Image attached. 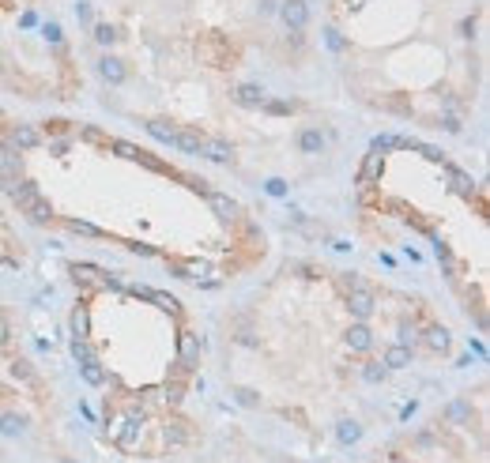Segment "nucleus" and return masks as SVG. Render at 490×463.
<instances>
[{"label": "nucleus", "instance_id": "603ef678", "mask_svg": "<svg viewBox=\"0 0 490 463\" xmlns=\"http://www.w3.org/2000/svg\"><path fill=\"white\" fill-rule=\"evenodd\" d=\"M79 136H83V139H91V144H102V136H98L95 128H83V132H79Z\"/></svg>", "mask_w": 490, "mask_h": 463}, {"label": "nucleus", "instance_id": "2eb2a0df", "mask_svg": "<svg viewBox=\"0 0 490 463\" xmlns=\"http://www.w3.org/2000/svg\"><path fill=\"white\" fill-rule=\"evenodd\" d=\"M23 215H27V223H31V226H49V223L57 219V215H53V204H49L46 196H38L31 207H23Z\"/></svg>", "mask_w": 490, "mask_h": 463}, {"label": "nucleus", "instance_id": "7c9ffc66", "mask_svg": "<svg viewBox=\"0 0 490 463\" xmlns=\"http://www.w3.org/2000/svg\"><path fill=\"white\" fill-rule=\"evenodd\" d=\"M189 422H166V429H163V441L166 445H185L189 441Z\"/></svg>", "mask_w": 490, "mask_h": 463}, {"label": "nucleus", "instance_id": "c85d7f7f", "mask_svg": "<svg viewBox=\"0 0 490 463\" xmlns=\"http://www.w3.org/2000/svg\"><path fill=\"white\" fill-rule=\"evenodd\" d=\"M158 396H163L166 407H182V403H185V385H182V380H166Z\"/></svg>", "mask_w": 490, "mask_h": 463}, {"label": "nucleus", "instance_id": "e433bc0d", "mask_svg": "<svg viewBox=\"0 0 490 463\" xmlns=\"http://www.w3.org/2000/svg\"><path fill=\"white\" fill-rule=\"evenodd\" d=\"M325 42H328V49H332V53H343V49H347V38L339 34L336 27H328V30H325Z\"/></svg>", "mask_w": 490, "mask_h": 463}, {"label": "nucleus", "instance_id": "9b49d317", "mask_svg": "<svg viewBox=\"0 0 490 463\" xmlns=\"http://www.w3.org/2000/svg\"><path fill=\"white\" fill-rule=\"evenodd\" d=\"M177 361H185L189 369H200V336L196 331H182L177 336Z\"/></svg>", "mask_w": 490, "mask_h": 463}, {"label": "nucleus", "instance_id": "2f4dec72", "mask_svg": "<svg viewBox=\"0 0 490 463\" xmlns=\"http://www.w3.org/2000/svg\"><path fill=\"white\" fill-rule=\"evenodd\" d=\"M12 377H15V380H23V385H34V388H38L34 366H31V361H23V358H15V361H12Z\"/></svg>", "mask_w": 490, "mask_h": 463}, {"label": "nucleus", "instance_id": "412c9836", "mask_svg": "<svg viewBox=\"0 0 490 463\" xmlns=\"http://www.w3.org/2000/svg\"><path fill=\"white\" fill-rule=\"evenodd\" d=\"M336 441H339V445H358V441H362V422L339 418L336 422Z\"/></svg>", "mask_w": 490, "mask_h": 463}, {"label": "nucleus", "instance_id": "a211bd4d", "mask_svg": "<svg viewBox=\"0 0 490 463\" xmlns=\"http://www.w3.org/2000/svg\"><path fill=\"white\" fill-rule=\"evenodd\" d=\"M170 271L177 279H200V275H212V268L204 260H170Z\"/></svg>", "mask_w": 490, "mask_h": 463}, {"label": "nucleus", "instance_id": "de8ad7c7", "mask_svg": "<svg viewBox=\"0 0 490 463\" xmlns=\"http://www.w3.org/2000/svg\"><path fill=\"white\" fill-rule=\"evenodd\" d=\"M275 8H279V4H275V0H261V4H257V12H261V15H272V12H275Z\"/></svg>", "mask_w": 490, "mask_h": 463}, {"label": "nucleus", "instance_id": "4c0bfd02", "mask_svg": "<svg viewBox=\"0 0 490 463\" xmlns=\"http://www.w3.org/2000/svg\"><path fill=\"white\" fill-rule=\"evenodd\" d=\"M42 38L49 46H61L64 42V30H61V23H42Z\"/></svg>", "mask_w": 490, "mask_h": 463}, {"label": "nucleus", "instance_id": "c03bdc74", "mask_svg": "<svg viewBox=\"0 0 490 463\" xmlns=\"http://www.w3.org/2000/svg\"><path fill=\"white\" fill-rule=\"evenodd\" d=\"M8 339H12V324H8V317L0 313V350L8 347Z\"/></svg>", "mask_w": 490, "mask_h": 463}, {"label": "nucleus", "instance_id": "5fc2aeb1", "mask_svg": "<svg viewBox=\"0 0 490 463\" xmlns=\"http://www.w3.org/2000/svg\"><path fill=\"white\" fill-rule=\"evenodd\" d=\"M393 463H404V459H400V456H393Z\"/></svg>", "mask_w": 490, "mask_h": 463}, {"label": "nucleus", "instance_id": "72a5a7b5", "mask_svg": "<svg viewBox=\"0 0 490 463\" xmlns=\"http://www.w3.org/2000/svg\"><path fill=\"white\" fill-rule=\"evenodd\" d=\"M445 418H449V422H456V426H468V422H472V407H468V403H460V399H456V403H449Z\"/></svg>", "mask_w": 490, "mask_h": 463}, {"label": "nucleus", "instance_id": "1a4fd4ad", "mask_svg": "<svg viewBox=\"0 0 490 463\" xmlns=\"http://www.w3.org/2000/svg\"><path fill=\"white\" fill-rule=\"evenodd\" d=\"M23 151H15V147H8L4 139H0V177H8V181H19L23 177Z\"/></svg>", "mask_w": 490, "mask_h": 463}, {"label": "nucleus", "instance_id": "bb28decb", "mask_svg": "<svg viewBox=\"0 0 490 463\" xmlns=\"http://www.w3.org/2000/svg\"><path fill=\"white\" fill-rule=\"evenodd\" d=\"M200 144H204V136H200L196 128H177V139H174V147H182L185 155H200Z\"/></svg>", "mask_w": 490, "mask_h": 463}, {"label": "nucleus", "instance_id": "58836bf2", "mask_svg": "<svg viewBox=\"0 0 490 463\" xmlns=\"http://www.w3.org/2000/svg\"><path fill=\"white\" fill-rule=\"evenodd\" d=\"M264 193L275 196V200H283V196H287V181H283V177H268V181H264Z\"/></svg>", "mask_w": 490, "mask_h": 463}, {"label": "nucleus", "instance_id": "f704fd0d", "mask_svg": "<svg viewBox=\"0 0 490 463\" xmlns=\"http://www.w3.org/2000/svg\"><path fill=\"white\" fill-rule=\"evenodd\" d=\"M72 358L76 361H91V358H98V350L91 347V339H72Z\"/></svg>", "mask_w": 490, "mask_h": 463}, {"label": "nucleus", "instance_id": "a18cd8bd", "mask_svg": "<svg viewBox=\"0 0 490 463\" xmlns=\"http://www.w3.org/2000/svg\"><path fill=\"white\" fill-rule=\"evenodd\" d=\"M128 253H136V256H155V249H151V245H139V241H132V245H128Z\"/></svg>", "mask_w": 490, "mask_h": 463}, {"label": "nucleus", "instance_id": "3c124183", "mask_svg": "<svg viewBox=\"0 0 490 463\" xmlns=\"http://www.w3.org/2000/svg\"><path fill=\"white\" fill-rule=\"evenodd\" d=\"M76 15L83 19V23H91V4H79V8H76Z\"/></svg>", "mask_w": 490, "mask_h": 463}, {"label": "nucleus", "instance_id": "5701e85b", "mask_svg": "<svg viewBox=\"0 0 490 463\" xmlns=\"http://www.w3.org/2000/svg\"><path fill=\"white\" fill-rule=\"evenodd\" d=\"M230 399H234L238 407H245V410H261V403H264L261 392H257V388H245V385H234V388H230Z\"/></svg>", "mask_w": 490, "mask_h": 463}, {"label": "nucleus", "instance_id": "423d86ee", "mask_svg": "<svg viewBox=\"0 0 490 463\" xmlns=\"http://www.w3.org/2000/svg\"><path fill=\"white\" fill-rule=\"evenodd\" d=\"M230 102L242 106V109H261L268 102V95H264L261 83H234L230 87Z\"/></svg>", "mask_w": 490, "mask_h": 463}, {"label": "nucleus", "instance_id": "9d476101", "mask_svg": "<svg viewBox=\"0 0 490 463\" xmlns=\"http://www.w3.org/2000/svg\"><path fill=\"white\" fill-rule=\"evenodd\" d=\"M98 76H102V83H109V87H121L128 79V68H125L121 57L102 53V57H98Z\"/></svg>", "mask_w": 490, "mask_h": 463}, {"label": "nucleus", "instance_id": "4468645a", "mask_svg": "<svg viewBox=\"0 0 490 463\" xmlns=\"http://www.w3.org/2000/svg\"><path fill=\"white\" fill-rule=\"evenodd\" d=\"M8 196H12V204H15L19 211H23V207H31L34 200L42 196V188H38V181H31V177H19V185H15Z\"/></svg>", "mask_w": 490, "mask_h": 463}, {"label": "nucleus", "instance_id": "09e8293b", "mask_svg": "<svg viewBox=\"0 0 490 463\" xmlns=\"http://www.w3.org/2000/svg\"><path fill=\"white\" fill-rule=\"evenodd\" d=\"M442 128L445 132H460V120L456 117H442Z\"/></svg>", "mask_w": 490, "mask_h": 463}, {"label": "nucleus", "instance_id": "a19ab883", "mask_svg": "<svg viewBox=\"0 0 490 463\" xmlns=\"http://www.w3.org/2000/svg\"><path fill=\"white\" fill-rule=\"evenodd\" d=\"M196 369H189L185 361H174V366H170V373H166V380H185V377H193Z\"/></svg>", "mask_w": 490, "mask_h": 463}, {"label": "nucleus", "instance_id": "79ce46f5", "mask_svg": "<svg viewBox=\"0 0 490 463\" xmlns=\"http://www.w3.org/2000/svg\"><path fill=\"white\" fill-rule=\"evenodd\" d=\"M261 109H264V113H275V117H279V113H291L294 102H272V98H268V102H264Z\"/></svg>", "mask_w": 490, "mask_h": 463}, {"label": "nucleus", "instance_id": "f8f14e48", "mask_svg": "<svg viewBox=\"0 0 490 463\" xmlns=\"http://www.w3.org/2000/svg\"><path fill=\"white\" fill-rule=\"evenodd\" d=\"M343 343L351 347L355 354H366V350L374 347V331H369V324H366V320H355V324L343 331Z\"/></svg>", "mask_w": 490, "mask_h": 463}, {"label": "nucleus", "instance_id": "864d4df0", "mask_svg": "<svg viewBox=\"0 0 490 463\" xmlns=\"http://www.w3.org/2000/svg\"><path fill=\"white\" fill-rule=\"evenodd\" d=\"M4 128H8V125H4V113H0V136H4Z\"/></svg>", "mask_w": 490, "mask_h": 463}, {"label": "nucleus", "instance_id": "473e14b6", "mask_svg": "<svg viewBox=\"0 0 490 463\" xmlns=\"http://www.w3.org/2000/svg\"><path fill=\"white\" fill-rule=\"evenodd\" d=\"M72 234H79V237H106V230H98V226H91V223H83V219H68L64 223Z\"/></svg>", "mask_w": 490, "mask_h": 463}, {"label": "nucleus", "instance_id": "393cba45", "mask_svg": "<svg viewBox=\"0 0 490 463\" xmlns=\"http://www.w3.org/2000/svg\"><path fill=\"white\" fill-rule=\"evenodd\" d=\"M144 128H147V136H151V139L174 147V139H177V128L174 125H166V120H144Z\"/></svg>", "mask_w": 490, "mask_h": 463}, {"label": "nucleus", "instance_id": "37998d69", "mask_svg": "<svg viewBox=\"0 0 490 463\" xmlns=\"http://www.w3.org/2000/svg\"><path fill=\"white\" fill-rule=\"evenodd\" d=\"M415 151H423V158H430V163H445V155L437 147H426V144H418Z\"/></svg>", "mask_w": 490, "mask_h": 463}, {"label": "nucleus", "instance_id": "ea45409f", "mask_svg": "<svg viewBox=\"0 0 490 463\" xmlns=\"http://www.w3.org/2000/svg\"><path fill=\"white\" fill-rule=\"evenodd\" d=\"M400 147V136H374V144H369V151H393Z\"/></svg>", "mask_w": 490, "mask_h": 463}, {"label": "nucleus", "instance_id": "6ab92c4d", "mask_svg": "<svg viewBox=\"0 0 490 463\" xmlns=\"http://www.w3.org/2000/svg\"><path fill=\"white\" fill-rule=\"evenodd\" d=\"M79 377H83L91 388H102L106 380H109V369L98 358H91V361H79Z\"/></svg>", "mask_w": 490, "mask_h": 463}, {"label": "nucleus", "instance_id": "ddd939ff", "mask_svg": "<svg viewBox=\"0 0 490 463\" xmlns=\"http://www.w3.org/2000/svg\"><path fill=\"white\" fill-rule=\"evenodd\" d=\"M139 437H144V422L125 415L121 429H117V448H121V452H132V448L139 445Z\"/></svg>", "mask_w": 490, "mask_h": 463}, {"label": "nucleus", "instance_id": "cd10ccee", "mask_svg": "<svg viewBox=\"0 0 490 463\" xmlns=\"http://www.w3.org/2000/svg\"><path fill=\"white\" fill-rule=\"evenodd\" d=\"M396 343L407 347V350L418 347V324H415V320H400V324H396Z\"/></svg>", "mask_w": 490, "mask_h": 463}, {"label": "nucleus", "instance_id": "a878e982", "mask_svg": "<svg viewBox=\"0 0 490 463\" xmlns=\"http://www.w3.org/2000/svg\"><path fill=\"white\" fill-rule=\"evenodd\" d=\"M0 434L4 437H23L27 434V418L15 415V410H4V415H0Z\"/></svg>", "mask_w": 490, "mask_h": 463}, {"label": "nucleus", "instance_id": "39448f33", "mask_svg": "<svg viewBox=\"0 0 490 463\" xmlns=\"http://www.w3.org/2000/svg\"><path fill=\"white\" fill-rule=\"evenodd\" d=\"M204 200H207V207H212V215L219 219V223H238V215H242L238 200H230L226 193H212V188H204Z\"/></svg>", "mask_w": 490, "mask_h": 463}, {"label": "nucleus", "instance_id": "b1692460", "mask_svg": "<svg viewBox=\"0 0 490 463\" xmlns=\"http://www.w3.org/2000/svg\"><path fill=\"white\" fill-rule=\"evenodd\" d=\"M445 174H449V181H453V193H456V196H464V200H472V196H475V181L468 177L464 170L445 166Z\"/></svg>", "mask_w": 490, "mask_h": 463}, {"label": "nucleus", "instance_id": "aec40b11", "mask_svg": "<svg viewBox=\"0 0 490 463\" xmlns=\"http://www.w3.org/2000/svg\"><path fill=\"white\" fill-rule=\"evenodd\" d=\"M385 174V158H381V151H369V155L362 158V174H358V181H369V185H377Z\"/></svg>", "mask_w": 490, "mask_h": 463}, {"label": "nucleus", "instance_id": "4be33fe9", "mask_svg": "<svg viewBox=\"0 0 490 463\" xmlns=\"http://www.w3.org/2000/svg\"><path fill=\"white\" fill-rule=\"evenodd\" d=\"M411 358H415V350H407V347H400V343H393V347H388L385 350V369H388V373H393V369H407V366H411Z\"/></svg>", "mask_w": 490, "mask_h": 463}, {"label": "nucleus", "instance_id": "49530a36", "mask_svg": "<svg viewBox=\"0 0 490 463\" xmlns=\"http://www.w3.org/2000/svg\"><path fill=\"white\" fill-rule=\"evenodd\" d=\"M68 147H72V139H57V144H49V151H53V155H64Z\"/></svg>", "mask_w": 490, "mask_h": 463}, {"label": "nucleus", "instance_id": "7ed1b4c3", "mask_svg": "<svg viewBox=\"0 0 490 463\" xmlns=\"http://www.w3.org/2000/svg\"><path fill=\"white\" fill-rule=\"evenodd\" d=\"M0 139H4L8 147H15V151H34V147H42V132H38L34 125H8Z\"/></svg>", "mask_w": 490, "mask_h": 463}, {"label": "nucleus", "instance_id": "f3484780", "mask_svg": "<svg viewBox=\"0 0 490 463\" xmlns=\"http://www.w3.org/2000/svg\"><path fill=\"white\" fill-rule=\"evenodd\" d=\"M68 331H72V339H91V309L76 305L68 317Z\"/></svg>", "mask_w": 490, "mask_h": 463}, {"label": "nucleus", "instance_id": "f257e3e1", "mask_svg": "<svg viewBox=\"0 0 490 463\" xmlns=\"http://www.w3.org/2000/svg\"><path fill=\"white\" fill-rule=\"evenodd\" d=\"M374 309H377V298H374V290H369L362 279L347 290V313H351L355 320H369L374 317Z\"/></svg>", "mask_w": 490, "mask_h": 463}, {"label": "nucleus", "instance_id": "0eeeda50", "mask_svg": "<svg viewBox=\"0 0 490 463\" xmlns=\"http://www.w3.org/2000/svg\"><path fill=\"white\" fill-rule=\"evenodd\" d=\"M200 155L207 158V163H219V166H230L234 163V144L223 136H204V144H200Z\"/></svg>", "mask_w": 490, "mask_h": 463}, {"label": "nucleus", "instance_id": "c756f323", "mask_svg": "<svg viewBox=\"0 0 490 463\" xmlns=\"http://www.w3.org/2000/svg\"><path fill=\"white\" fill-rule=\"evenodd\" d=\"M358 373H362L366 385H381V380L388 377V369H385V361H362V369H358Z\"/></svg>", "mask_w": 490, "mask_h": 463}, {"label": "nucleus", "instance_id": "20e7f679", "mask_svg": "<svg viewBox=\"0 0 490 463\" xmlns=\"http://www.w3.org/2000/svg\"><path fill=\"white\" fill-rule=\"evenodd\" d=\"M418 343H423L430 354H449V350H453V331L445 324H426V328H418Z\"/></svg>", "mask_w": 490, "mask_h": 463}, {"label": "nucleus", "instance_id": "f03ea898", "mask_svg": "<svg viewBox=\"0 0 490 463\" xmlns=\"http://www.w3.org/2000/svg\"><path fill=\"white\" fill-rule=\"evenodd\" d=\"M72 283L87 294L91 286H121V279H117V275H106V271L95 268V264H72Z\"/></svg>", "mask_w": 490, "mask_h": 463}, {"label": "nucleus", "instance_id": "c9c22d12", "mask_svg": "<svg viewBox=\"0 0 490 463\" xmlns=\"http://www.w3.org/2000/svg\"><path fill=\"white\" fill-rule=\"evenodd\" d=\"M117 38H121V34H117V27H109V23H98L95 27V42L98 46H114Z\"/></svg>", "mask_w": 490, "mask_h": 463}, {"label": "nucleus", "instance_id": "dca6fc26", "mask_svg": "<svg viewBox=\"0 0 490 463\" xmlns=\"http://www.w3.org/2000/svg\"><path fill=\"white\" fill-rule=\"evenodd\" d=\"M325 144H328V136L321 128H302V132H298V151H302V155H321Z\"/></svg>", "mask_w": 490, "mask_h": 463}, {"label": "nucleus", "instance_id": "8fccbe9b", "mask_svg": "<svg viewBox=\"0 0 490 463\" xmlns=\"http://www.w3.org/2000/svg\"><path fill=\"white\" fill-rule=\"evenodd\" d=\"M46 128H49V132H68V120H49Z\"/></svg>", "mask_w": 490, "mask_h": 463}, {"label": "nucleus", "instance_id": "6e6552de", "mask_svg": "<svg viewBox=\"0 0 490 463\" xmlns=\"http://www.w3.org/2000/svg\"><path fill=\"white\" fill-rule=\"evenodd\" d=\"M275 12L287 23V30H306L309 27V4H306V0H283Z\"/></svg>", "mask_w": 490, "mask_h": 463}]
</instances>
